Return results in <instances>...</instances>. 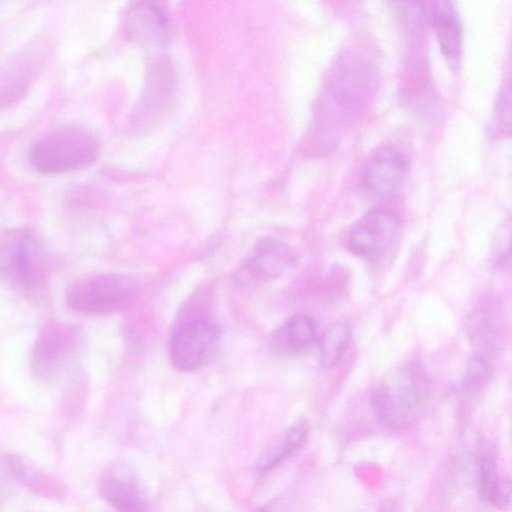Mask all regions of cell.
I'll return each instance as SVG.
<instances>
[{
    "label": "cell",
    "mask_w": 512,
    "mask_h": 512,
    "mask_svg": "<svg viewBox=\"0 0 512 512\" xmlns=\"http://www.w3.org/2000/svg\"><path fill=\"white\" fill-rule=\"evenodd\" d=\"M430 392V381L416 361L402 362L388 371L371 393L379 420L393 428L406 427L420 415Z\"/></svg>",
    "instance_id": "cell-1"
},
{
    "label": "cell",
    "mask_w": 512,
    "mask_h": 512,
    "mask_svg": "<svg viewBox=\"0 0 512 512\" xmlns=\"http://www.w3.org/2000/svg\"><path fill=\"white\" fill-rule=\"evenodd\" d=\"M46 250L33 231L11 228L0 233V281L19 292L40 289L47 277Z\"/></svg>",
    "instance_id": "cell-2"
},
{
    "label": "cell",
    "mask_w": 512,
    "mask_h": 512,
    "mask_svg": "<svg viewBox=\"0 0 512 512\" xmlns=\"http://www.w3.org/2000/svg\"><path fill=\"white\" fill-rule=\"evenodd\" d=\"M98 147L93 136L78 127H63L39 138L31 147V166L43 174H61L95 161Z\"/></svg>",
    "instance_id": "cell-3"
},
{
    "label": "cell",
    "mask_w": 512,
    "mask_h": 512,
    "mask_svg": "<svg viewBox=\"0 0 512 512\" xmlns=\"http://www.w3.org/2000/svg\"><path fill=\"white\" fill-rule=\"evenodd\" d=\"M136 291L134 281L125 275L100 273L70 284L65 300L70 309L85 315H108L124 308Z\"/></svg>",
    "instance_id": "cell-4"
},
{
    "label": "cell",
    "mask_w": 512,
    "mask_h": 512,
    "mask_svg": "<svg viewBox=\"0 0 512 512\" xmlns=\"http://www.w3.org/2000/svg\"><path fill=\"white\" fill-rule=\"evenodd\" d=\"M220 343L217 325L205 316L183 320L170 339L169 357L179 372H192L209 364Z\"/></svg>",
    "instance_id": "cell-5"
},
{
    "label": "cell",
    "mask_w": 512,
    "mask_h": 512,
    "mask_svg": "<svg viewBox=\"0 0 512 512\" xmlns=\"http://www.w3.org/2000/svg\"><path fill=\"white\" fill-rule=\"evenodd\" d=\"M79 343L76 328L68 323L46 325L37 335L30 353L32 376L41 382L56 380L68 367Z\"/></svg>",
    "instance_id": "cell-6"
},
{
    "label": "cell",
    "mask_w": 512,
    "mask_h": 512,
    "mask_svg": "<svg viewBox=\"0 0 512 512\" xmlns=\"http://www.w3.org/2000/svg\"><path fill=\"white\" fill-rule=\"evenodd\" d=\"M400 228L401 220L394 210L374 208L351 229L347 241L348 249L358 258L377 260L391 248Z\"/></svg>",
    "instance_id": "cell-7"
},
{
    "label": "cell",
    "mask_w": 512,
    "mask_h": 512,
    "mask_svg": "<svg viewBox=\"0 0 512 512\" xmlns=\"http://www.w3.org/2000/svg\"><path fill=\"white\" fill-rule=\"evenodd\" d=\"M298 262L296 251L286 242L275 237H263L253 248L233 275L238 286L264 283L293 269Z\"/></svg>",
    "instance_id": "cell-8"
},
{
    "label": "cell",
    "mask_w": 512,
    "mask_h": 512,
    "mask_svg": "<svg viewBox=\"0 0 512 512\" xmlns=\"http://www.w3.org/2000/svg\"><path fill=\"white\" fill-rule=\"evenodd\" d=\"M98 488L101 497L117 512H146L145 490L128 466H107L100 475Z\"/></svg>",
    "instance_id": "cell-9"
},
{
    "label": "cell",
    "mask_w": 512,
    "mask_h": 512,
    "mask_svg": "<svg viewBox=\"0 0 512 512\" xmlns=\"http://www.w3.org/2000/svg\"><path fill=\"white\" fill-rule=\"evenodd\" d=\"M406 171L405 155L396 148L384 147L367 161L363 171V185L377 197H388L399 189Z\"/></svg>",
    "instance_id": "cell-10"
},
{
    "label": "cell",
    "mask_w": 512,
    "mask_h": 512,
    "mask_svg": "<svg viewBox=\"0 0 512 512\" xmlns=\"http://www.w3.org/2000/svg\"><path fill=\"white\" fill-rule=\"evenodd\" d=\"M169 15L160 2L138 1L125 13L124 30L128 39L140 44L163 42L169 32Z\"/></svg>",
    "instance_id": "cell-11"
},
{
    "label": "cell",
    "mask_w": 512,
    "mask_h": 512,
    "mask_svg": "<svg viewBox=\"0 0 512 512\" xmlns=\"http://www.w3.org/2000/svg\"><path fill=\"white\" fill-rule=\"evenodd\" d=\"M5 458L14 480L29 491L55 501L65 498L67 488L64 482L30 458L18 454L6 455Z\"/></svg>",
    "instance_id": "cell-12"
},
{
    "label": "cell",
    "mask_w": 512,
    "mask_h": 512,
    "mask_svg": "<svg viewBox=\"0 0 512 512\" xmlns=\"http://www.w3.org/2000/svg\"><path fill=\"white\" fill-rule=\"evenodd\" d=\"M317 335L316 322L309 316L290 317L274 334L272 349L282 356H294L308 349Z\"/></svg>",
    "instance_id": "cell-13"
},
{
    "label": "cell",
    "mask_w": 512,
    "mask_h": 512,
    "mask_svg": "<svg viewBox=\"0 0 512 512\" xmlns=\"http://www.w3.org/2000/svg\"><path fill=\"white\" fill-rule=\"evenodd\" d=\"M478 489L481 499L488 505L503 509L510 503L509 482L499 472L493 452L483 447L477 456Z\"/></svg>",
    "instance_id": "cell-14"
},
{
    "label": "cell",
    "mask_w": 512,
    "mask_h": 512,
    "mask_svg": "<svg viewBox=\"0 0 512 512\" xmlns=\"http://www.w3.org/2000/svg\"><path fill=\"white\" fill-rule=\"evenodd\" d=\"M309 425L305 420H299L291 425L282 435L273 440L260 454L256 471L266 474L278 467L306 441Z\"/></svg>",
    "instance_id": "cell-15"
},
{
    "label": "cell",
    "mask_w": 512,
    "mask_h": 512,
    "mask_svg": "<svg viewBox=\"0 0 512 512\" xmlns=\"http://www.w3.org/2000/svg\"><path fill=\"white\" fill-rule=\"evenodd\" d=\"M370 78L368 70L363 66L345 65L335 76L332 89L334 97L345 108H356L368 94Z\"/></svg>",
    "instance_id": "cell-16"
},
{
    "label": "cell",
    "mask_w": 512,
    "mask_h": 512,
    "mask_svg": "<svg viewBox=\"0 0 512 512\" xmlns=\"http://www.w3.org/2000/svg\"><path fill=\"white\" fill-rule=\"evenodd\" d=\"M432 25L443 55L456 59L461 52V25L447 2H438L432 10Z\"/></svg>",
    "instance_id": "cell-17"
},
{
    "label": "cell",
    "mask_w": 512,
    "mask_h": 512,
    "mask_svg": "<svg viewBox=\"0 0 512 512\" xmlns=\"http://www.w3.org/2000/svg\"><path fill=\"white\" fill-rule=\"evenodd\" d=\"M173 71L170 64L159 59L149 73L148 85L143 96L142 109L158 111L170 97L173 90Z\"/></svg>",
    "instance_id": "cell-18"
},
{
    "label": "cell",
    "mask_w": 512,
    "mask_h": 512,
    "mask_svg": "<svg viewBox=\"0 0 512 512\" xmlns=\"http://www.w3.org/2000/svg\"><path fill=\"white\" fill-rule=\"evenodd\" d=\"M351 336V326L346 319L331 324L322 334L319 348L323 367L330 369L342 358Z\"/></svg>",
    "instance_id": "cell-19"
},
{
    "label": "cell",
    "mask_w": 512,
    "mask_h": 512,
    "mask_svg": "<svg viewBox=\"0 0 512 512\" xmlns=\"http://www.w3.org/2000/svg\"><path fill=\"white\" fill-rule=\"evenodd\" d=\"M499 328L497 313L490 307L476 309L467 321V331L470 339L478 348L493 346L499 336Z\"/></svg>",
    "instance_id": "cell-20"
},
{
    "label": "cell",
    "mask_w": 512,
    "mask_h": 512,
    "mask_svg": "<svg viewBox=\"0 0 512 512\" xmlns=\"http://www.w3.org/2000/svg\"><path fill=\"white\" fill-rule=\"evenodd\" d=\"M491 375V366L484 354L477 353L472 356L467 364L463 391L468 396L479 393L488 383Z\"/></svg>",
    "instance_id": "cell-21"
},
{
    "label": "cell",
    "mask_w": 512,
    "mask_h": 512,
    "mask_svg": "<svg viewBox=\"0 0 512 512\" xmlns=\"http://www.w3.org/2000/svg\"><path fill=\"white\" fill-rule=\"evenodd\" d=\"M510 108L511 93L509 83H507L498 95L494 112V122L497 130L506 135H509L510 131Z\"/></svg>",
    "instance_id": "cell-22"
},
{
    "label": "cell",
    "mask_w": 512,
    "mask_h": 512,
    "mask_svg": "<svg viewBox=\"0 0 512 512\" xmlns=\"http://www.w3.org/2000/svg\"><path fill=\"white\" fill-rule=\"evenodd\" d=\"M510 221L498 230L491 250V262L495 267L503 266L510 256Z\"/></svg>",
    "instance_id": "cell-23"
},
{
    "label": "cell",
    "mask_w": 512,
    "mask_h": 512,
    "mask_svg": "<svg viewBox=\"0 0 512 512\" xmlns=\"http://www.w3.org/2000/svg\"><path fill=\"white\" fill-rule=\"evenodd\" d=\"M14 482L4 456L0 458V505L11 495Z\"/></svg>",
    "instance_id": "cell-24"
},
{
    "label": "cell",
    "mask_w": 512,
    "mask_h": 512,
    "mask_svg": "<svg viewBox=\"0 0 512 512\" xmlns=\"http://www.w3.org/2000/svg\"><path fill=\"white\" fill-rule=\"evenodd\" d=\"M256 512H281L277 503H267Z\"/></svg>",
    "instance_id": "cell-25"
}]
</instances>
